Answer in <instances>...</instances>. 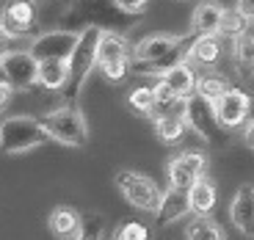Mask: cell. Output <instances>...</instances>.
I'll return each instance as SVG.
<instances>
[{
	"mask_svg": "<svg viewBox=\"0 0 254 240\" xmlns=\"http://www.w3.org/2000/svg\"><path fill=\"white\" fill-rule=\"evenodd\" d=\"M183 3H188V0H183Z\"/></svg>",
	"mask_w": 254,
	"mask_h": 240,
	"instance_id": "cell-37",
	"label": "cell"
},
{
	"mask_svg": "<svg viewBox=\"0 0 254 240\" xmlns=\"http://www.w3.org/2000/svg\"><path fill=\"white\" fill-rule=\"evenodd\" d=\"M232 63L243 80L254 77V31H246L232 39Z\"/></svg>",
	"mask_w": 254,
	"mask_h": 240,
	"instance_id": "cell-18",
	"label": "cell"
},
{
	"mask_svg": "<svg viewBox=\"0 0 254 240\" xmlns=\"http://www.w3.org/2000/svg\"><path fill=\"white\" fill-rule=\"evenodd\" d=\"M102 33L105 31H100V28H86L80 33V39H77V47L72 50L69 61H66V66H69V77H66V86H64V100H66V105H75L77 102V97H80L83 86L89 80L91 69L97 66Z\"/></svg>",
	"mask_w": 254,
	"mask_h": 240,
	"instance_id": "cell-2",
	"label": "cell"
},
{
	"mask_svg": "<svg viewBox=\"0 0 254 240\" xmlns=\"http://www.w3.org/2000/svg\"><path fill=\"white\" fill-rule=\"evenodd\" d=\"M229 221L246 238H254V182H243L232 196L229 204Z\"/></svg>",
	"mask_w": 254,
	"mask_h": 240,
	"instance_id": "cell-14",
	"label": "cell"
},
{
	"mask_svg": "<svg viewBox=\"0 0 254 240\" xmlns=\"http://www.w3.org/2000/svg\"><path fill=\"white\" fill-rule=\"evenodd\" d=\"M97 66H100L102 77L108 83H122L127 77V72H130V50H127V42L119 33H102Z\"/></svg>",
	"mask_w": 254,
	"mask_h": 240,
	"instance_id": "cell-7",
	"label": "cell"
},
{
	"mask_svg": "<svg viewBox=\"0 0 254 240\" xmlns=\"http://www.w3.org/2000/svg\"><path fill=\"white\" fill-rule=\"evenodd\" d=\"M127 100H130V108H133L135 114L152 116V119H155V111H158V105H155V91L149 89V86H138V89H133Z\"/></svg>",
	"mask_w": 254,
	"mask_h": 240,
	"instance_id": "cell-27",
	"label": "cell"
},
{
	"mask_svg": "<svg viewBox=\"0 0 254 240\" xmlns=\"http://www.w3.org/2000/svg\"><path fill=\"white\" fill-rule=\"evenodd\" d=\"M188 202H190V213L193 215H210V210L218 202V190L213 185L210 177H199L193 182V188L188 190Z\"/></svg>",
	"mask_w": 254,
	"mask_h": 240,
	"instance_id": "cell-20",
	"label": "cell"
},
{
	"mask_svg": "<svg viewBox=\"0 0 254 240\" xmlns=\"http://www.w3.org/2000/svg\"><path fill=\"white\" fill-rule=\"evenodd\" d=\"M155 135H158L163 144H174V141H180L185 135V130H188V121H185L183 114H160L155 116Z\"/></svg>",
	"mask_w": 254,
	"mask_h": 240,
	"instance_id": "cell-22",
	"label": "cell"
},
{
	"mask_svg": "<svg viewBox=\"0 0 254 240\" xmlns=\"http://www.w3.org/2000/svg\"><path fill=\"white\" fill-rule=\"evenodd\" d=\"M69 77V66L66 61H42L39 63V86L50 91H64Z\"/></svg>",
	"mask_w": 254,
	"mask_h": 240,
	"instance_id": "cell-23",
	"label": "cell"
},
{
	"mask_svg": "<svg viewBox=\"0 0 254 240\" xmlns=\"http://www.w3.org/2000/svg\"><path fill=\"white\" fill-rule=\"evenodd\" d=\"M0 80H6V69H3V63H0ZM8 83V80H6Z\"/></svg>",
	"mask_w": 254,
	"mask_h": 240,
	"instance_id": "cell-35",
	"label": "cell"
},
{
	"mask_svg": "<svg viewBox=\"0 0 254 240\" xmlns=\"http://www.w3.org/2000/svg\"><path fill=\"white\" fill-rule=\"evenodd\" d=\"M199 39L196 31L190 33H155V36L141 39L138 45L133 47V58L130 61H160V58L172 56L174 50L190 47Z\"/></svg>",
	"mask_w": 254,
	"mask_h": 240,
	"instance_id": "cell-8",
	"label": "cell"
},
{
	"mask_svg": "<svg viewBox=\"0 0 254 240\" xmlns=\"http://www.w3.org/2000/svg\"><path fill=\"white\" fill-rule=\"evenodd\" d=\"M185 213H190V202H188V190H177L169 185V190H163V199L158 204L155 221L158 227H169V224L180 221Z\"/></svg>",
	"mask_w": 254,
	"mask_h": 240,
	"instance_id": "cell-16",
	"label": "cell"
},
{
	"mask_svg": "<svg viewBox=\"0 0 254 240\" xmlns=\"http://www.w3.org/2000/svg\"><path fill=\"white\" fill-rule=\"evenodd\" d=\"M47 135L42 119L36 116H8L0 121V152L3 155H19V152L36 149V146L47 144Z\"/></svg>",
	"mask_w": 254,
	"mask_h": 240,
	"instance_id": "cell-3",
	"label": "cell"
},
{
	"mask_svg": "<svg viewBox=\"0 0 254 240\" xmlns=\"http://www.w3.org/2000/svg\"><path fill=\"white\" fill-rule=\"evenodd\" d=\"M11 45H14V39L8 36V33H3V31H0V58H3V56H8V53L14 50Z\"/></svg>",
	"mask_w": 254,
	"mask_h": 240,
	"instance_id": "cell-33",
	"label": "cell"
},
{
	"mask_svg": "<svg viewBox=\"0 0 254 240\" xmlns=\"http://www.w3.org/2000/svg\"><path fill=\"white\" fill-rule=\"evenodd\" d=\"M227 8L216 0H202L193 8V17H190V31H196L199 36H218L221 33V19Z\"/></svg>",
	"mask_w": 254,
	"mask_h": 240,
	"instance_id": "cell-15",
	"label": "cell"
},
{
	"mask_svg": "<svg viewBox=\"0 0 254 240\" xmlns=\"http://www.w3.org/2000/svg\"><path fill=\"white\" fill-rule=\"evenodd\" d=\"M77 39L80 33H72V31H47V33H39L36 39L31 42V56L36 58L39 63L42 61H69L72 50L77 47Z\"/></svg>",
	"mask_w": 254,
	"mask_h": 240,
	"instance_id": "cell-9",
	"label": "cell"
},
{
	"mask_svg": "<svg viewBox=\"0 0 254 240\" xmlns=\"http://www.w3.org/2000/svg\"><path fill=\"white\" fill-rule=\"evenodd\" d=\"M252 22L254 19H249L241 8H227V11H224V19H221V33H218V36L235 39V36H241V33L252 31Z\"/></svg>",
	"mask_w": 254,
	"mask_h": 240,
	"instance_id": "cell-26",
	"label": "cell"
},
{
	"mask_svg": "<svg viewBox=\"0 0 254 240\" xmlns=\"http://www.w3.org/2000/svg\"><path fill=\"white\" fill-rule=\"evenodd\" d=\"M39 25V11L36 3L31 0H11L3 11H0V31L8 33L11 39H25L36 31Z\"/></svg>",
	"mask_w": 254,
	"mask_h": 240,
	"instance_id": "cell-11",
	"label": "cell"
},
{
	"mask_svg": "<svg viewBox=\"0 0 254 240\" xmlns=\"http://www.w3.org/2000/svg\"><path fill=\"white\" fill-rule=\"evenodd\" d=\"M185 238L188 240H227V235H224V229L218 227L213 218L196 215V218L188 224V229H185Z\"/></svg>",
	"mask_w": 254,
	"mask_h": 240,
	"instance_id": "cell-25",
	"label": "cell"
},
{
	"mask_svg": "<svg viewBox=\"0 0 254 240\" xmlns=\"http://www.w3.org/2000/svg\"><path fill=\"white\" fill-rule=\"evenodd\" d=\"M102 232H105L102 218L97 213H89V215H83V229L75 240H102Z\"/></svg>",
	"mask_w": 254,
	"mask_h": 240,
	"instance_id": "cell-29",
	"label": "cell"
},
{
	"mask_svg": "<svg viewBox=\"0 0 254 240\" xmlns=\"http://www.w3.org/2000/svg\"><path fill=\"white\" fill-rule=\"evenodd\" d=\"M114 182L135 210H141V213H158V204L163 199V193H160V188L149 177H144L138 171H116Z\"/></svg>",
	"mask_w": 254,
	"mask_h": 240,
	"instance_id": "cell-6",
	"label": "cell"
},
{
	"mask_svg": "<svg viewBox=\"0 0 254 240\" xmlns=\"http://www.w3.org/2000/svg\"><path fill=\"white\" fill-rule=\"evenodd\" d=\"M6 80L14 91H25L39 86V61L31 56V50H11L8 56L0 58Z\"/></svg>",
	"mask_w": 254,
	"mask_h": 240,
	"instance_id": "cell-12",
	"label": "cell"
},
{
	"mask_svg": "<svg viewBox=\"0 0 254 240\" xmlns=\"http://www.w3.org/2000/svg\"><path fill=\"white\" fill-rule=\"evenodd\" d=\"M221 36H199L196 42H193V47H190V56L188 61L193 63V66H204V69H210V66H216L218 61H221Z\"/></svg>",
	"mask_w": 254,
	"mask_h": 240,
	"instance_id": "cell-21",
	"label": "cell"
},
{
	"mask_svg": "<svg viewBox=\"0 0 254 240\" xmlns=\"http://www.w3.org/2000/svg\"><path fill=\"white\" fill-rule=\"evenodd\" d=\"M238 8H241L249 19H254V0H238Z\"/></svg>",
	"mask_w": 254,
	"mask_h": 240,
	"instance_id": "cell-34",
	"label": "cell"
},
{
	"mask_svg": "<svg viewBox=\"0 0 254 240\" xmlns=\"http://www.w3.org/2000/svg\"><path fill=\"white\" fill-rule=\"evenodd\" d=\"M47 227H50V232L56 235L58 240H75L77 235H80L83 229V215L77 213V210L72 207H56L50 213V218H47Z\"/></svg>",
	"mask_w": 254,
	"mask_h": 240,
	"instance_id": "cell-17",
	"label": "cell"
},
{
	"mask_svg": "<svg viewBox=\"0 0 254 240\" xmlns=\"http://www.w3.org/2000/svg\"><path fill=\"white\" fill-rule=\"evenodd\" d=\"M160 80H163L177 97H190L196 91L199 75H196V69H193V63L185 61V63H180V66H174V69H169L166 75H160Z\"/></svg>",
	"mask_w": 254,
	"mask_h": 240,
	"instance_id": "cell-19",
	"label": "cell"
},
{
	"mask_svg": "<svg viewBox=\"0 0 254 240\" xmlns=\"http://www.w3.org/2000/svg\"><path fill=\"white\" fill-rule=\"evenodd\" d=\"M11 86H8L6 80H0V111H3V108L8 105V102H11Z\"/></svg>",
	"mask_w": 254,
	"mask_h": 240,
	"instance_id": "cell-32",
	"label": "cell"
},
{
	"mask_svg": "<svg viewBox=\"0 0 254 240\" xmlns=\"http://www.w3.org/2000/svg\"><path fill=\"white\" fill-rule=\"evenodd\" d=\"M243 144H246L249 149H254V119H249L246 124H243Z\"/></svg>",
	"mask_w": 254,
	"mask_h": 240,
	"instance_id": "cell-31",
	"label": "cell"
},
{
	"mask_svg": "<svg viewBox=\"0 0 254 240\" xmlns=\"http://www.w3.org/2000/svg\"><path fill=\"white\" fill-rule=\"evenodd\" d=\"M39 119H42V124H45L50 141H58V144H64V146H83L86 138H89L86 116H83L75 105L53 108V111L42 114Z\"/></svg>",
	"mask_w": 254,
	"mask_h": 240,
	"instance_id": "cell-5",
	"label": "cell"
},
{
	"mask_svg": "<svg viewBox=\"0 0 254 240\" xmlns=\"http://www.w3.org/2000/svg\"><path fill=\"white\" fill-rule=\"evenodd\" d=\"M111 240H149V227L141 221H122L114 229Z\"/></svg>",
	"mask_w": 254,
	"mask_h": 240,
	"instance_id": "cell-28",
	"label": "cell"
},
{
	"mask_svg": "<svg viewBox=\"0 0 254 240\" xmlns=\"http://www.w3.org/2000/svg\"><path fill=\"white\" fill-rule=\"evenodd\" d=\"M141 14L122 11L114 0H69L61 17V28L72 33H83L86 28H100L105 33H125L138 25Z\"/></svg>",
	"mask_w": 254,
	"mask_h": 240,
	"instance_id": "cell-1",
	"label": "cell"
},
{
	"mask_svg": "<svg viewBox=\"0 0 254 240\" xmlns=\"http://www.w3.org/2000/svg\"><path fill=\"white\" fill-rule=\"evenodd\" d=\"M183 116L188 121V127L204 144H210V146H227L229 144V130L218 119L216 105L210 100H204V97H199L196 91L190 97H185V114Z\"/></svg>",
	"mask_w": 254,
	"mask_h": 240,
	"instance_id": "cell-4",
	"label": "cell"
},
{
	"mask_svg": "<svg viewBox=\"0 0 254 240\" xmlns=\"http://www.w3.org/2000/svg\"><path fill=\"white\" fill-rule=\"evenodd\" d=\"M213 105H216V114H218V119H221V124L227 127V130H235V127L246 124L249 116H252V97L243 89H235V86H232L218 102H213Z\"/></svg>",
	"mask_w": 254,
	"mask_h": 240,
	"instance_id": "cell-13",
	"label": "cell"
},
{
	"mask_svg": "<svg viewBox=\"0 0 254 240\" xmlns=\"http://www.w3.org/2000/svg\"><path fill=\"white\" fill-rule=\"evenodd\" d=\"M31 3H47V0H31Z\"/></svg>",
	"mask_w": 254,
	"mask_h": 240,
	"instance_id": "cell-36",
	"label": "cell"
},
{
	"mask_svg": "<svg viewBox=\"0 0 254 240\" xmlns=\"http://www.w3.org/2000/svg\"><path fill=\"white\" fill-rule=\"evenodd\" d=\"M229 89H232V83H229L224 75H218V72L199 75V80H196V94L204 97V100H210V102H218Z\"/></svg>",
	"mask_w": 254,
	"mask_h": 240,
	"instance_id": "cell-24",
	"label": "cell"
},
{
	"mask_svg": "<svg viewBox=\"0 0 254 240\" xmlns=\"http://www.w3.org/2000/svg\"><path fill=\"white\" fill-rule=\"evenodd\" d=\"M116 6L122 8V11H130V14H141L146 8V3L149 0H114Z\"/></svg>",
	"mask_w": 254,
	"mask_h": 240,
	"instance_id": "cell-30",
	"label": "cell"
},
{
	"mask_svg": "<svg viewBox=\"0 0 254 240\" xmlns=\"http://www.w3.org/2000/svg\"><path fill=\"white\" fill-rule=\"evenodd\" d=\"M166 174H169V185L177 190H190L199 177L207 174V155L204 152H183L177 158L166 163Z\"/></svg>",
	"mask_w": 254,
	"mask_h": 240,
	"instance_id": "cell-10",
	"label": "cell"
}]
</instances>
